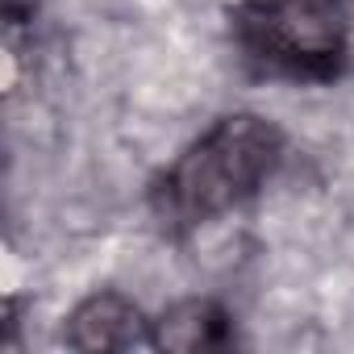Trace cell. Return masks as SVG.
Listing matches in <instances>:
<instances>
[{
  "label": "cell",
  "mask_w": 354,
  "mask_h": 354,
  "mask_svg": "<svg viewBox=\"0 0 354 354\" xmlns=\"http://www.w3.org/2000/svg\"><path fill=\"white\" fill-rule=\"evenodd\" d=\"M142 342V313L117 292L88 296L67 321V346L75 350H129Z\"/></svg>",
  "instance_id": "3"
},
{
  "label": "cell",
  "mask_w": 354,
  "mask_h": 354,
  "mask_svg": "<svg viewBox=\"0 0 354 354\" xmlns=\"http://www.w3.org/2000/svg\"><path fill=\"white\" fill-rule=\"evenodd\" d=\"M279 154L283 138L271 121L254 113L225 117L171 162L154 188V209L175 230L205 225L250 201L279 167Z\"/></svg>",
  "instance_id": "1"
},
{
  "label": "cell",
  "mask_w": 354,
  "mask_h": 354,
  "mask_svg": "<svg viewBox=\"0 0 354 354\" xmlns=\"http://www.w3.org/2000/svg\"><path fill=\"white\" fill-rule=\"evenodd\" d=\"M154 346L162 350H217L230 342V329H225V313L213 304V300H184V304H175L171 313H162L154 337Z\"/></svg>",
  "instance_id": "4"
},
{
  "label": "cell",
  "mask_w": 354,
  "mask_h": 354,
  "mask_svg": "<svg viewBox=\"0 0 354 354\" xmlns=\"http://www.w3.org/2000/svg\"><path fill=\"white\" fill-rule=\"evenodd\" d=\"M234 34L250 59L325 80L346 59V5L342 0H250L234 17Z\"/></svg>",
  "instance_id": "2"
}]
</instances>
